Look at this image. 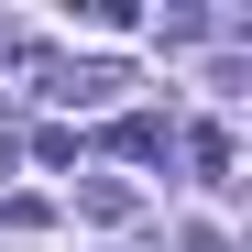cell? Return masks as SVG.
<instances>
[{"label": "cell", "mask_w": 252, "mask_h": 252, "mask_svg": "<svg viewBox=\"0 0 252 252\" xmlns=\"http://www.w3.org/2000/svg\"><path fill=\"white\" fill-rule=\"evenodd\" d=\"M77 208H88V220H132V187H121V176H88Z\"/></svg>", "instance_id": "3"}, {"label": "cell", "mask_w": 252, "mask_h": 252, "mask_svg": "<svg viewBox=\"0 0 252 252\" xmlns=\"http://www.w3.org/2000/svg\"><path fill=\"white\" fill-rule=\"evenodd\" d=\"M121 88H132L121 66H66V77H55V99H66V110H110Z\"/></svg>", "instance_id": "1"}, {"label": "cell", "mask_w": 252, "mask_h": 252, "mask_svg": "<svg viewBox=\"0 0 252 252\" xmlns=\"http://www.w3.org/2000/svg\"><path fill=\"white\" fill-rule=\"evenodd\" d=\"M110 143H121V154H164V121H154V110H132V121L110 132Z\"/></svg>", "instance_id": "4"}, {"label": "cell", "mask_w": 252, "mask_h": 252, "mask_svg": "<svg viewBox=\"0 0 252 252\" xmlns=\"http://www.w3.org/2000/svg\"><path fill=\"white\" fill-rule=\"evenodd\" d=\"M187 154H197V176L220 187V197L241 187V154H230V132H220V121H197V132H187Z\"/></svg>", "instance_id": "2"}, {"label": "cell", "mask_w": 252, "mask_h": 252, "mask_svg": "<svg viewBox=\"0 0 252 252\" xmlns=\"http://www.w3.org/2000/svg\"><path fill=\"white\" fill-rule=\"evenodd\" d=\"M187 252H230V241H220V230H187Z\"/></svg>", "instance_id": "5"}]
</instances>
